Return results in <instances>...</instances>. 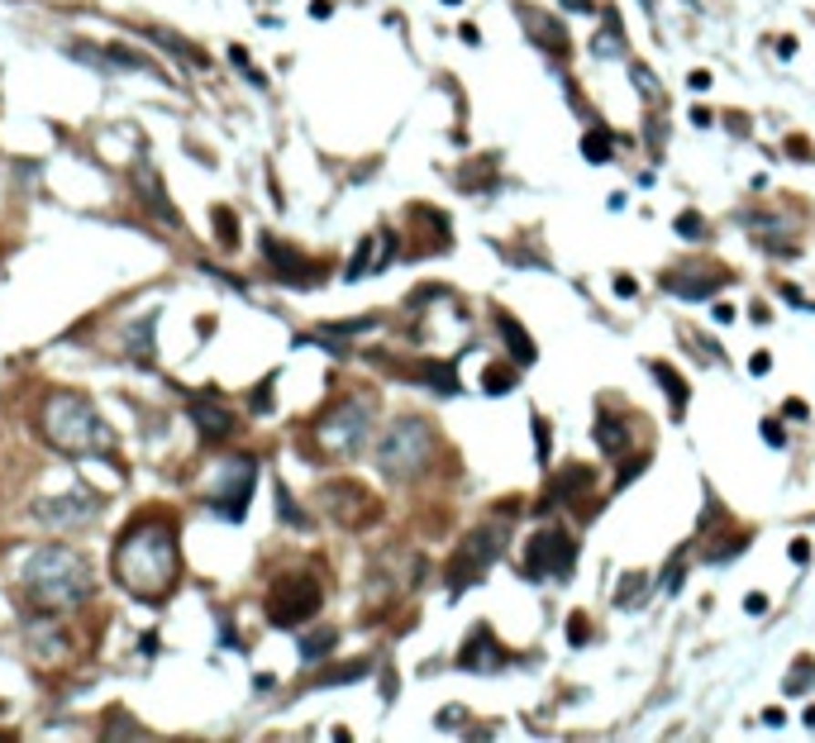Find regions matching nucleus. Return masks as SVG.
<instances>
[{
	"label": "nucleus",
	"instance_id": "36",
	"mask_svg": "<svg viewBox=\"0 0 815 743\" xmlns=\"http://www.w3.org/2000/svg\"><path fill=\"white\" fill-rule=\"evenodd\" d=\"M748 367H754V372H758V377H763V372H768V367H772V357H768V353H754V357H748Z\"/></svg>",
	"mask_w": 815,
	"mask_h": 743
},
{
	"label": "nucleus",
	"instance_id": "35",
	"mask_svg": "<svg viewBox=\"0 0 815 743\" xmlns=\"http://www.w3.org/2000/svg\"><path fill=\"white\" fill-rule=\"evenodd\" d=\"M806 558H810V543L797 539V543H791V562H806Z\"/></svg>",
	"mask_w": 815,
	"mask_h": 743
},
{
	"label": "nucleus",
	"instance_id": "32",
	"mask_svg": "<svg viewBox=\"0 0 815 743\" xmlns=\"http://www.w3.org/2000/svg\"><path fill=\"white\" fill-rule=\"evenodd\" d=\"M534 443H539V462H549V429H543V415H534Z\"/></svg>",
	"mask_w": 815,
	"mask_h": 743
},
{
	"label": "nucleus",
	"instance_id": "2",
	"mask_svg": "<svg viewBox=\"0 0 815 743\" xmlns=\"http://www.w3.org/2000/svg\"><path fill=\"white\" fill-rule=\"evenodd\" d=\"M38 429H44V439L53 443L57 453H67V458H110L115 453L110 424L100 419L91 400L77 396V391L48 396L44 415H38Z\"/></svg>",
	"mask_w": 815,
	"mask_h": 743
},
{
	"label": "nucleus",
	"instance_id": "22",
	"mask_svg": "<svg viewBox=\"0 0 815 743\" xmlns=\"http://www.w3.org/2000/svg\"><path fill=\"white\" fill-rule=\"evenodd\" d=\"M215 239L224 243V248H239V220H234V210H215Z\"/></svg>",
	"mask_w": 815,
	"mask_h": 743
},
{
	"label": "nucleus",
	"instance_id": "5",
	"mask_svg": "<svg viewBox=\"0 0 815 743\" xmlns=\"http://www.w3.org/2000/svg\"><path fill=\"white\" fill-rule=\"evenodd\" d=\"M320 610V582L305 572H286L282 582H272L267 591V620L277 629H296Z\"/></svg>",
	"mask_w": 815,
	"mask_h": 743
},
{
	"label": "nucleus",
	"instance_id": "7",
	"mask_svg": "<svg viewBox=\"0 0 815 743\" xmlns=\"http://www.w3.org/2000/svg\"><path fill=\"white\" fill-rule=\"evenodd\" d=\"M363 439H367V406H358V400H348V406L320 419V443L334 458H353L363 449Z\"/></svg>",
	"mask_w": 815,
	"mask_h": 743
},
{
	"label": "nucleus",
	"instance_id": "4",
	"mask_svg": "<svg viewBox=\"0 0 815 743\" xmlns=\"http://www.w3.org/2000/svg\"><path fill=\"white\" fill-rule=\"evenodd\" d=\"M429 458H434V429L425 419H415V415L396 419L391 429L382 434V443H377V467L387 477H396V481L415 477Z\"/></svg>",
	"mask_w": 815,
	"mask_h": 743
},
{
	"label": "nucleus",
	"instance_id": "18",
	"mask_svg": "<svg viewBox=\"0 0 815 743\" xmlns=\"http://www.w3.org/2000/svg\"><path fill=\"white\" fill-rule=\"evenodd\" d=\"M654 377H658V387L673 396V419H682L686 415V396H692V391H686V381L673 367H663V363H654Z\"/></svg>",
	"mask_w": 815,
	"mask_h": 743
},
{
	"label": "nucleus",
	"instance_id": "10",
	"mask_svg": "<svg viewBox=\"0 0 815 743\" xmlns=\"http://www.w3.org/2000/svg\"><path fill=\"white\" fill-rule=\"evenodd\" d=\"M725 282H729V272H725V267H701V263L677 267V272H663V291L682 295V301H706V295H710V291H720Z\"/></svg>",
	"mask_w": 815,
	"mask_h": 743
},
{
	"label": "nucleus",
	"instance_id": "39",
	"mask_svg": "<svg viewBox=\"0 0 815 743\" xmlns=\"http://www.w3.org/2000/svg\"><path fill=\"white\" fill-rule=\"evenodd\" d=\"M444 5H458V0H444Z\"/></svg>",
	"mask_w": 815,
	"mask_h": 743
},
{
	"label": "nucleus",
	"instance_id": "13",
	"mask_svg": "<svg viewBox=\"0 0 815 743\" xmlns=\"http://www.w3.org/2000/svg\"><path fill=\"white\" fill-rule=\"evenodd\" d=\"M263 253H267V258H272V272H277V277H282L286 286H315V282L325 277V272H320V267H310V263L301 258V253H296V248H286V243H277V239H272V233H263Z\"/></svg>",
	"mask_w": 815,
	"mask_h": 743
},
{
	"label": "nucleus",
	"instance_id": "20",
	"mask_svg": "<svg viewBox=\"0 0 815 743\" xmlns=\"http://www.w3.org/2000/svg\"><path fill=\"white\" fill-rule=\"evenodd\" d=\"M525 19L539 29V44H553V53H568V34H562L558 19H539L534 10H525Z\"/></svg>",
	"mask_w": 815,
	"mask_h": 743
},
{
	"label": "nucleus",
	"instance_id": "26",
	"mask_svg": "<svg viewBox=\"0 0 815 743\" xmlns=\"http://www.w3.org/2000/svg\"><path fill=\"white\" fill-rule=\"evenodd\" d=\"M810 682H815V667H810L806 657H801V663L791 667V676H787V691H791V696H801V691H806Z\"/></svg>",
	"mask_w": 815,
	"mask_h": 743
},
{
	"label": "nucleus",
	"instance_id": "1",
	"mask_svg": "<svg viewBox=\"0 0 815 743\" xmlns=\"http://www.w3.org/2000/svg\"><path fill=\"white\" fill-rule=\"evenodd\" d=\"M115 582L139 601H162L181 577V548H177V529L167 520H134L124 534L115 539Z\"/></svg>",
	"mask_w": 815,
	"mask_h": 743
},
{
	"label": "nucleus",
	"instance_id": "16",
	"mask_svg": "<svg viewBox=\"0 0 815 743\" xmlns=\"http://www.w3.org/2000/svg\"><path fill=\"white\" fill-rule=\"evenodd\" d=\"M500 663H506V648L491 639V629H487V624H482V629H472L468 648L458 653V667H468V672H491V667H500Z\"/></svg>",
	"mask_w": 815,
	"mask_h": 743
},
{
	"label": "nucleus",
	"instance_id": "28",
	"mask_svg": "<svg viewBox=\"0 0 815 743\" xmlns=\"http://www.w3.org/2000/svg\"><path fill=\"white\" fill-rule=\"evenodd\" d=\"M277 505H282V515H286L291 524H296V529H305V515L296 511V500H291V491H286V486H277Z\"/></svg>",
	"mask_w": 815,
	"mask_h": 743
},
{
	"label": "nucleus",
	"instance_id": "29",
	"mask_svg": "<svg viewBox=\"0 0 815 743\" xmlns=\"http://www.w3.org/2000/svg\"><path fill=\"white\" fill-rule=\"evenodd\" d=\"M639 591H644V577H624V582H620V610H624V605L634 610V605H639Z\"/></svg>",
	"mask_w": 815,
	"mask_h": 743
},
{
	"label": "nucleus",
	"instance_id": "21",
	"mask_svg": "<svg viewBox=\"0 0 815 743\" xmlns=\"http://www.w3.org/2000/svg\"><path fill=\"white\" fill-rule=\"evenodd\" d=\"M129 348H134L139 363H153V315H149L143 325H134V329H129Z\"/></svg>",
	"mask_w": 815,
	"mask_h": 743
},
{
	"label": "nucleus",
	"instance_id": "14",
	"mask_svg": "<svg viewBox=\"0 0 815 743\" xmlns=\"http://www.w3.org/2000/svg\"><path fill=\"white\" fill-rule=\"evenodd\" d=\"M96 511H100V500H96V496H87V486H81L77 496H62V500H38V505H34V515H38V520H48L53 529L87 524Z\"/></svg>",
	"mask_w": 815,
	"mask_h": 743
},
{
	"label": "nucleus",
	"instance_id": "8",
	"mask_svg": "<svg viewBox=\"0 0 815 743\" xmlns=\"http://www.w3.org/2000/svg\"><path fill=\"white\" fill-rule=\"evenodd\" d=\"M253 477H258V462L253 458H229L224 462V472H220V486H215V496L211 505L224 515V520H243L248 511V500H253Z\"/></svg>",
	"mask_w": 815,
	"mask_h": 743
},
{
	"label": "nucleus",
	"instance_id": "27",
	"mask_svg": "<svg viewBox=\"0 0 815 743\" xmlns=\"http://www.w3.org/2000/svg\"><path fill=\"white\" fill-rule=\"evenodd\" d=\"M511 387H515V367H491V372H487V391H491V396L511 391Z\"/></svg>",
	"mask_w": 815,
	"mask_h": 743
},
{
	"label": "nucleus",
	"instance_id": "17",
	"mask_svg": "<svg viewBox=\"0 0 815 743\" xmlns=\"http://www.w3.org/2000/svg\"><path fill=\"white\" fill-rule=\"evenodd\" d=\"M496 325H500V334H506V348L515 353V367H530V363H534L539 353H534V344L525 338V329H520V325L511 320L506 310H496Z\"/></svg>",
	"mask_w": 815,
	"mask_h": 743
},
{
	"label": "nucleus",
	"instance_id": "34",
	"mask_svg": "<svg viewBox=\"0 0 815 743\" xmlns=\"http://www.w3.org/2000/svg\"><path fill=\"white\" fill-rule=\"evenodd\" d=\"M763 439L772 443V449H782V429H778V424H772V419L763 424Z\"/></svg>",
	"mask_w": 815,
	"mask_h": 743
},
{
	"label": "nucleus",
	"instance_id": "38",
	"mask_svg": "<svg viewBox=\"0 0 815 743\" xmlns=\"http://www.w3.org/2000/svg\"><path fill=\"white\" fill-rule=\"evenodd\" d=\"M562 5H568V10H587L592 0H562Z\"/></svg>",
	"mask_w": 815,
	"mask_h": 743
},
{
	"label": "nucleus",
	"instance_id": "15",
	"mask_svg": "<svg viewBox=\"0 0 815 743\" xmlns=\"http://www.w3.org/2000/svg\"><path fill=\"white\" fill-rule=\"evenodd\" d=\"M582 491H592V467H582V462L558 467L553 481H549V496H543V511H549V505H562V500L582 505Z\"/></svg>",
	"mask_w": 815,
	"mask_h": 743
},
{
	"label": "nucleus",
	"instance_id": "12",
	"mask_svg": "<svg viewBox=\"0 0 815 743\" xmlns=\"http://www.w3.org/2000/svg\"><path fill=\"white\" fill-rule=\"evenodd\" d=\"M186 415H191V424L201 429V443L211 449V443H224L229 434H234V415H229V406H220V400H211V396H191L186 400Z\"/></svg>",
	"mask_w": 815,
	"mask_h": 743
},
{
	"label": "nucleus",
	"instance_id": "9",
	"mask_svg": "<svg viewBox=\"0 0 815 743\" xmlns=\"http://www.w3.org/2000/svg\"><path fill=\"white\" fill-rule=\"evenodd\" d=\"M573 562H577V543L562 534V529H539L530 553H525V572L530 577H543V572H553V577H573Z\"/></svg>",
	"mask_w": 815,
	"mask_h": 743
},
{
	"label": "nucleus",
	"instance_id": "11",
	"mask_svg": "<svg viewBox=\"0 0 815 743\" xmlns=\"http://www.w3.org/2000/svg\"><path fill=\"white\" fill-rule=\"evenodd\" d=\"M134 191H139V201L149 205V215L153 220H162L167 229H177L181 224V215H177V205L167 201V191H162V177H158V167L139 153V162H134Z\"/></svg>",
	"mask_w": 815,
	"mask_h": 743
},
{
	"label": "nucleus",
	"instance_id": "33",
	"mask_svg": "<svg viewBox=\"0 0 815 743\" xmlns=\"http://www.w3.org/2000/svg\"><path fill=\"white\" fill-rule=\"evenodd\" d=\"M253 406H258V410H267V406H272V377H267V387H258V391H253Z\"/></svg>",
	"mask_w": 815,
	"mask_h": 743
},
{
	"label": "nucleus",
	"instance_id": "6",
	"mask_svg": "<svg viewBox=\"0 0 815 743\" xmlns=\"http://www.w3.org/2000/svg\"><path fill=\"white\" fill-rule=\"evenodd\" d=\"M500 548H506V529L500 524H482V529H472V539H463V548L453 553L449 562V591L458 596V591H468L482 572L500 558Z\"/></svg>",
	"mask_w": 815,
	"mask_h": 743
},
{
	"label": "nucleus",
	"instance_id": "24",
	"mask_svg": "<svg viewBox=\"0 0 815 743\" xmlns=\"http://www.w3.org/2000/svg\"><path fill=\"white\" fill-rule=\"evenodd\" d=\"M582 153H587L592 162H605L611 158V129H592L587 139H582Z\"/></svg>",
	"mask_w": 815,
	"mask_h": 743
},
{
	"label": "nucleus",
	"instance_id": "3",
	"mask_svg": "<svg viewBox=\"0 0 815 743\" xmlns=\"http://www.w3.org/2000/svg\"><path fill=\"white\" fill-rule=\"evenodd\" d=\"M29 591H34V601L44 614H57V610H67V605H81L91 596V572L87 562H81L77 553H67V548H38V553L29 558Z\"/></svg>",
	"mask_w": 815,
	"mask_h": 743
},
{
	"label": "nucleus",
	"instance_id": "19",
	"mask_svg": "<svg viewBox=\"0 0 815 743\" xmlns=\"http://www.w3.org/2000/svg\"><path fill=\"white\" fill-rule=\"evenodd\" d=\"M596 443H601L611 458H620V453H624V419L601 415V419H596Z\"/></svg>",
	"mask_w": 815,
	"mask_h": 743
},
{
	"label": "nucleus",
	"instance_id": "30",
	"mask_svg": "<svg viewBox=\"0 0 815 743\" xmlns=\"http://www.w3.org/2000/svg\"><path fill=\"white\" fill-rule=\"evenodd\" d=\"M568 639H573V648H582V644L592 639V624L582 620V614H573V620H568Z\"/></svg>",
	"mask_w": 815,
	"mask_h": 743
},
{
	"label": "nucleus",
	"instance_id": "23",
	"mask_svg": "<svg viewBox=\"0 0 815 743\" xmlns=\"http://www.w3.org/2000/svg\"><path fill=\"white\" fill-rule=\"evenodd\" d=\"M334 648V634H310V639H301V663H320V657H329Z\"/></svg>",
	"mask_w": 815,
	"mask_h": 743
},
{
	"label": "nucleus",
	"instance_id": "31",
	"mask_svg": "<svg viewBox=\"0 0 815 743\" xmlns=\"http://www.w3.org/2000/svg\"><path fill=\"white\" fill-rule=\"evenodd\" d=\"M677 233H682V239H706V224H701L696 215H682V220H677Z\"/></svg>",
	"mask_w": 815,
	"mask_h": 743
},
{
	"label": "nucleus",
	"instance_id": "37",
	"mask_svg": "<svg viewBox=\"0 0 815 743\" xmlns=\"http://www.w3.org/2000/svg\"><path fill=\"white\" fill-rule=\"evenodd\" d=\"M744 610H748V614H763V610H768V601H763V596H748V601H744Z\"/></svg>",
	"mask_w": 815,
	"mask_h": 743
},
{
	"label": "nucleus",
	"instance_id": "25",
	"mask_svg": "<svg viewBox=\"0 0 815 743\" xmlns=\"http://www.w3.org/2000/svg\"><path fill=\"white\" fill-rule=\"evenodd\" d=\"M353 676H367V663H344V667H334V672L320 676V686H344V682H353Z\"/></svg>",
	"mask_w": 815,
	"mask_h": 743
}]
</instances>
